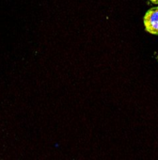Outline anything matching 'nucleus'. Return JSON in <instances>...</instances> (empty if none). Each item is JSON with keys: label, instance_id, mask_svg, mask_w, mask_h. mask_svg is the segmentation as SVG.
I'll list each match as a JSON object with an SVG mask.
<instances>
[{"label": "nucleus", "instance_id": "1", "mask_svg": "<svg viewBox=\"0 0 158 160\" xmlns=\"http://www.w3.org/2000/svg\"><path fill=\"white\" fill-rule=\"evenodd\" d=\"M143 23L147 32L158 35V6L152 8L145 12Z\"/></svg>", "mask_w": 158, "mask_h": 160}, {"label": "nucleus", "instance_id": "2", "mask_svg": "<svg viewBox=\"0 0 158 160\" xmlns=\"http://www.w3.org/2000/svg\"><path fill=\"white\" fill-rule=\"evenodd\" d=\"M149 1H150L153 4H158V0H149Z\"/></svg>", "mask_w": 158, "mask_h": 160}]
</instances>
